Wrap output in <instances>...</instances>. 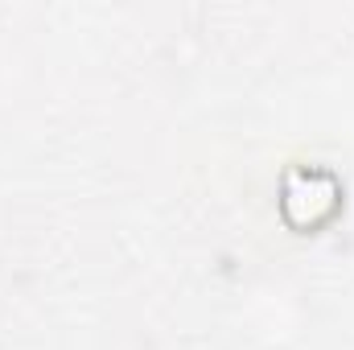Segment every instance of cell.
<instances>
[{
	"instance_id": "1",
	"label": "cell",
	"mask_w": 354,
	"mask_h": 350,
	"mask_svg": "<svg viewBox=\"0 0 354 350\" xmlns=\"http://www.w3.org/2000/svg\"><path fill=\"white\" fill-rule=\"evenodd\" d=\"M342 202H346V190H342V177L326 165H288L280 174V219L288 231L297 235H313L322 227H330L338 214H342Z\"/></svg>"
}]
</instances>
